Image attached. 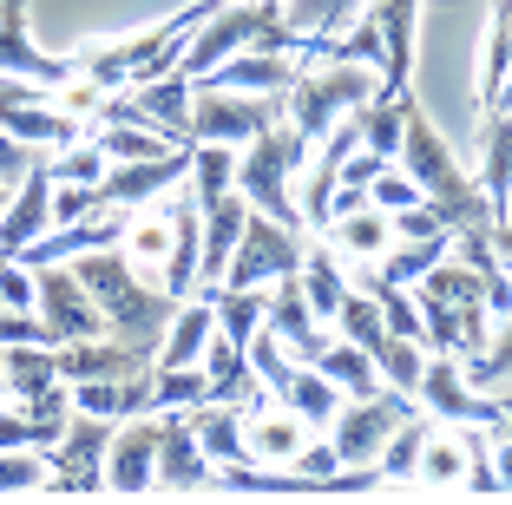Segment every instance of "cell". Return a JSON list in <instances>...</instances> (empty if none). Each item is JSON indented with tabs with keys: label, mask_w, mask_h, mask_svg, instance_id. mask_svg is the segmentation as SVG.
Here are the masks:
<instances>
[{
	"label": "cell",
	"mask_w": 512,
	"mask_h": 505,
	"mask_svg": "<svg viewBox=\"0 0 512 505\" xmlns=\"http://www.w3.org/2000/svg\"><path fill=\"white\" fill-rule=\"evenodd\" d=\"M99 210V197H92V184H60L53 178V223H79V217H92ZM46 223V230H53Z\"/></svg>",
	"instance_id": "obj_48"
},
{
	"label": "cell",
	"mask_w": 512,
	"mask_h": 505,
	"mask_svg": "<svg viewBox=\"0 0 512 505\" xmlns=\"http://www.w3.org/2000/svg\"><path fill=\"white\" fill-rule=\"evenodd\" d=\"M53 486V460L40 446H0V492H40Z\"/></svg>",
	"instance_id": "obj_41"
},
{
	"label": "cell",
	"mask_w": 512,
	"mask_h": 505,
	"mask_svg": "<svg viewBox=\"0 0 512 505\" xmlns=\"http://www.w3.org/2000/svg\"><path fill=\"white\" fill-rule=\"evenodd\" d=\"M276 20V0H217V14L204 20V27L191 33V46L178 53V73L191 79H204L211 66H224L230 53H243V46H256V33Z\"/></svg>",
	"instance_id": "obj_9"
},
{
	"label": "cell",
	"mask_w": 512,
	"mask_h": 505,
	"mask_svg": "<svg viewBox=\"0 0 512 505\" xmlns=\"http://www.w3.org/2000/svg\"><path fill=\"white\" fill-rule=\"evenodd\" d=\"M263 328H270L276 342H283L289 361H316L322 348H329L335 328H322V315L309 309V296H302L296 276H283V283H270V302H263Z\"/></svg>",
	"instance_id": "obj_17"
},
{
	"label": "cell",
	"mask_w": 512,
	"mask_h": 505,
	"mask_svg": "<svg viewBox=\"0 0 512 505\" xmlns=\"http://www.w3.org/2000/svg\"><path fill=\"white\" fill-rule=\"evenodd\" d=\"M375 92H381L375 66L322 53V60L296 66V79H289V92H283V119L296 125V132L309 138V145H316V138H329L335 125L348 119V112H362V105L375 99Z\"/></svg>",
	"instance_id": "obj_4"
},
{
	"label": "cell",
	"mask_w": 512,
	"mask_h": 505,
	"mask_svg": "<svg viewBox=\"0 0 512 505\" xmlns=\"http://www.w3.org/2000/svg\"><path fill=\"white\" fill-rule=\"evenodd\" d=\"M158 433H165V414L145 407V414H125L112 427L106 446V486L112 492H151V473H158Z\"/></svg>",
	"instance_id": "obj_16"
},
{
	"label": "cell",
	"mask_w": 512,
	"mask_h": 505,
	"mask_svg": "<svg viewBox=\"0 0 512 505\" xmlns=\"http://www.w3.org/2000/svg\"><path fill=\"white\" fill-rule=\"evenodd\" d=\"M368 20L381 27V46H388V73H381V86L407 92V73H414V33H421V0H368Z\"/></svg>",
	"instance_id": "obj_26"
},
{
	"label": "cell",
	"mask_w": 512,
	"mask_h": 505,
	"mask_svg": "<svg viewBox=\"0 0 512 505\" xmlns=\"http://www.w3.org/2000/svg\"><path fill=\"white\" fill-rule=\"evenodd\" d=\"M0 407H7V368H0Z\"/></svg>",
	"instance_id": "obj_50"
},
{
	"label": "cell",
	"mask_w": 512,
	"mask_h": 505,
	"mask_svg": "<svg viewBox=\"0 0 512 505\" xmlns=\"http://www.w3.org/2000/svg\"><path fill=\"white\" fill-rule=\"evenodd\" d=\"M467 440H460V427H447V420H434V433H427L421 460H414V486L421 492H453L467 486Z\"/></svg>",
	"instance_id": "obj_31"
},
{
	"label": "cell",
	"mask_w": 512,
	"mask_h": 505,
	"mask_svg": "<svg viewBox=\"0 0 512 505\" xmlns=\"http://www.w3.org/2000/svg\"><path fill=\"white\" fill-rule=\"evenodd\" d=\"M414 401L434 420H447V427H499V420H506V401H499V394H480V387L460 374V355H427Z\"/></svg>",
	"instance_id": "obj_11"
},
{
	"label": "cell",
	"mask_w": 512,
	"mask_h": 505,
	"mask_svg": "<svg viewBox=\"0 0 512 505\" xmlns=\"http://www.w3.org/2000/svg\"><path fill=\"white\" fill-rule=\"evenodd\" d=\"M506 73H512V33H506V20L493 14V27H486V60H480V112H493Z\"/></svg>",
	"instance_id": "obj_45"
},
{
	"label": "cell",
	"mask_w": 512,
	"mask_h": 505,
	"mask_svg": "<svg viewBox=\"0 0 512 505\" xmlns=\"http://www.w3.org/2000/svg\"><path fill=\"white\" fill-rule=\"evenodd\" d=\"M276 401H283L296 420H309L316 433H329V420L342 414V401H348V394H342V387H335L329 374L316 368V361H296V368H289L283 381H276Z\"/></svg>",
	"instance_id": "obj_29"
},
{
	"label": "cell",
	"mask_w": 512,
	"mask_h": 505,
	"mask_svg": "<svg viewBox=\"0 0 512 505\" xmlns=\"http://www.w3.org/2000/svg\"><path fill=\"white\" fill-rule=\"evenodd\" d=\"M427 433H434V414H427V407H414V414H407L401 427L388 433V446L375 453V466H381V486H414V460H421Z\"/></svg>",
	"instance_id": "obj_34"
},
{
	"label": "cell",
	"mask_w": 512,
	"mask_h": 505,
	"mask_svg": "<svg viewBox=\"0 0 512 505\" xmlns=\"http://www.w3.org/2000/svg\"><path fill=\"white\" fill-rule=\"evenodd\" d=\"M119 420H99V414H73L66 433L53 440V492H99L106 486V446Z\"/></svg>",
	"instance_id": "obj_13"
},
{
	"label": "cell",
	"mask_w": 512,
	"mask_h": 505,
	"mask_svg": "<svg viewBox=\"0 0 512 505\" xmlns=\"http://www.w3.org/2000/svg\"><path fill=\"white\" fill-rule=\"evenodd\" d=\"M191 178V145H171L158 158H132V164H106V178L92 184L99 210H138L151 197H165L171 184Z\"/></svg>",
	"instance_id": "obj_12"
},
{
	"label": "cell",
	"mask_w": 512,
	"mask_h": 505,
	"mask_svg": "<svg viewBox=\"0 0 512 505\" xmlns=\"http://www.w3.org/2000/svg\"><path fill=\"white\" fill-rule=\"evenodd\" d=\"M368 361H375V374H381L388 387L414 394V387H421V368H427V348L414 342V335H394V328H381L375 342H368Z\"/></svg>",
	"instance_id": "obj_36"
},
{
	"label": "cell",
	"mask_w": 512,
	"mask_h": 505,
	"mask_svg": "<svg viewBox=\"0 0 512 505\" xmlns=\"http://www.w3.org/2000/svg\"><path fill=\"white\" fill-rule=\"evenodd\" d=\"M211 14H217V0H191V7H178V14L158 20V27L125 33V40H106V46H92V53H79V73H86L99 92H125V86H138V79H158V73L178 66V53L191 46V33L204 27Z\"/></svg>",
	"instance_id": "obj_3"
},
{
	"label": "cell",
	"mask_w": 512,
	"mask_h": 505,
	"mask_svg": "<svg viewBox=\"0 0 512 505\" xmlns=\"http://www.w3.org/2000/svg\"><path fill=\"white\" fill-rule=\"evenodd\" d=\"M86 132H92V145L106 151V164H132V158L171 151L165 132H151V125H138V119H99V125H86Z\"/></svg>",
	"instance_id": "obj_37"
},
{
	"label": "cell",
	"mask_w": 512,
	"mask_h": 505,
	"mask_svg": "<svg viewBox=\"0 0 512 505\" xmlns=\"http://www.w3.org/2000/svg\"><path fill=\"white\" fill-rule=\"evenodd\" d=\"M191 427H197V446H204L217 466L250 460V446H243V407H230V401H197L191 407Z\"/></svg>",
	"instance_id": "obj_32"
},
{
	"label": "cell",
	"mask_w": 512,
	"mask_h": 505,
	"mask_svg": "<svg viewBox=\"0 0 512 505\" xmlns=\"http://www.w3.org/2000/svg\"><path fill=\"white\" fill-rule=\"evenodd\" d=\"M302 250H309V243L296 237V223H276V217H263V210H250V223H243V237H237V256H230V269H224V289L283 283V276L302 269Z\"/></svg>",
	"instance_id": "obj_7"
},
{
	"label": "cell",
	"mask_w": 512,
	"mask_h": 505,
	"mask_svg": "<svg viewBox=\"0 0 512 505\" xmlns=\"http://www.w3.org/2000/svg\"><path fill=\"white\" fill-rule=\"evenodd\" d=\"M316 368L329 374L335 387H342L348 401H355V394H375V387H381V374H375V361H368V348H362V342H342V335H329V348L316 355Z\"/></svg>",
	"instance_id": "obj_38"
},
{
	"label": "cell",
	"mask_w": 512,
	"mask_h": 505,
	"mask_svg": "<svg viewBox=\"0 0 512 505\" xmlns=\"http://www.w3.org/2000/svg\"><path fill=\"white\" fill-rule=\"evenodd\" d=\"M309 433H316V427L296 420L276 394H270V401H256V407H243V446H250V460H263V466H289Z\"/></svg>",
	"instance_id": "obj_21"
},
{
	"label": "cell",
	"mask_w": 512,
	"mask_h": 505,
	"mask_svg": "<svg viewBox=\"0 0 512 505\" xmlns=\"http://www.w3.org/2000/svg\"><path fill=\"white\" fill-rule=\"evenodd\" d=\"M224 191H237V145H191V197L211 204Z\"/></svg>",
	"instance_id": "obj_40"
},
{
	"label": "cell",
	"mask_w": 512,
	"mask_h": 505,
	"mask_svg": "<svg viewBox=\"0 0 512 505\" xmlns=\"http://www.w3.org/2000/svg\"><path fill=\"white\" fill-rule=\"evenodd\" d=\"M204 394H211V387H204V361H197V368H151V407H158V414L197 407Z\"/></svg>",
	"instance_id": "obj_42"
},
{
	"label": "cell",
	"mask_w": 512,
	"mask_h": 505,
	"mask_svg": "<svg viewBox=\"0 0 512 505\" xmlns=\"http://www.w3.org/2000/svg\"><path fill=\"white\" fill-rule=\"evenodd\" d=\"M7 197H14V184H0V204H7Z\"/></svg>",
	"instance_id": "obj_51"
},
{
	"label": "cell",
	"mask_w": 512,
	"mask_h": 505,
	"mask_svg": "<svg viewBox=\"0 0 512 505\" xmlns=\"http://www.w3.org/2000/svg\"><path fill=\"white\" fill-rule=\"evenodd\" d=\"M335 466H342V453H335V440H316V433H309V440L296 446V460H289V473H296V479H309V486L322 492V479H329Z\"/></svg>",
	"instance_id": "obj_47"
},
{
	"label": "cell",
	"mask_w": 512,
	"mask_h": 505,
	"mask_svg": "<svg viewBox=\"0 0 512 505\" xmlns=\"http://www.w3.org/2000/svg\"><path fill=\"white\" fill-rule=\"evenodd\" d=\"M158 492H217V460L197 446L191 407H171L165 433H158V473H151Z\"/></svg>",
	"instance_id": "obj_14"
},
{
	"label": "cell",
	"mask_w": 512,
	"mask_h": 505,
	"mask_svg": "<svg viewBox=\"0 0 512 505\" xmlns=\"http://www.w3.org/2000/svg\"><path fill=\"white\" fill-rule=\"evenodd\" d=\"M0 73L33 79V86L60 92L66 79L79 73V53H73V60H60V53H40V46H33V27H27V0H0Z\"/></svg>",
	"instance_id": "obj_15"
},
{
	"label": "cell",
	"mask_w": 512,
	"mask_h": 505,
	"mask_svg": "<svg viewBox=\"0 0 512 505\" xmlns=\"http://www.w3.org/2000/svg\"><path fill=\"white\" fill-rule=\"evenodd\" d=\"M480 191L493 223L512 210V105L506 112H486V138H480Z\"/></svg>",
	"instance_id": "obj_30"
},
{
	"label": "cell",
	"mask_w": 512,
	"mask_h": 505,
	"mask_svg": "<svg viewBox=\"0 0 512 505\" xmlns=\"http://www.w3.org/2000/svg\"><path fill=\"white\" fill-rule=\"evenodd\" d=\"M204 401H230V407H256L270 401V387H263V374L250 368V355H243L237 342H224V335H211V348H204Z\"/></svg>",
	"instance_id": "obj_25"
},
{
	"label": "cell",
	"mask_w": 512,
	"mask_h": 505,
	"mask_svg": "<svg viewBox=\"0 0 512 505\" xmlns=\"http://www.w3.org/2000/svg\"><path fill=\"white\" fill-rule=\"evenodd\" d=\"M119 250L132 256V269L145 276V283L165 276V256H171V204H165V197H151V204H138L132 217H125ZM158 289H165V283H158ZM165 296H171V289H165Z\"/></svg>",
	"instance_id": "obj_23"
},
{
	"label": "cell",
	"mask_w": 512,
	"mask_h": 505,
	"mask_svg": "<svg viewBox=\"0 0 512 505\" xmlns=\"http://www.w3.org/2000/svg\"><path fill=\"white\" fill-rule=\"evenodd\" d=\"M447 250H453V230H427V237H394V243H388V256H381L375 269L414 289V283H421V276H427V269H434Z\"/></svg>",
	"instance_id": "obj_35"
},
{
	"label": "cell",
	"mask_w": 512,
	"mask_h": 505,
	"mask_svg": "<svg viewBox=\"0 0 512 505\" xmlns=\"http://www.w3.org/2000/svg\"><path fill=\"white\" fill-rule=\"evenodd\" d=\"M394 164H401L407 178L421 184V197L440 210V223H447L453 237H493V210H486V191L453 164L447 138L434 132V119H427L421 105L407 99V119H401V151H394Z\"/></svg>",
	"instance_id": "obj_2"
},
{
	"label": "cell",
	"mask_w": 512,
	"mask_h": 505,
	"mask_svg": "<svg viewBox=\"0 0 512 505\" xmlns=\"http://www.w3.org/2000/svg\"><path fill=\"white\" fill-rule=\"evenodd\" d=\"M322 237H329V250L342 256V263H381L394 243V217L375 204H355V210H335L329 223H322Z\"/></svg>",
	"instance_id": "obj_22"
},
{
	"label": "cell",
	"mask_w": 512,
	"mask_h": 505,
	"mask_svg": "<svg viewBox=\"0 0 512 505\" xmlns=\"http://www.w3.org/2000/svg\"><path fill=\"white\" fill-rule=\"evenodd\" d=\"M335 335H342V342H375V335H381V328H388V322H381V302L375 296H368V289H355V283H348V296H342V309H335Z\"/></svg>",
	"instance_id": "obj_43"
},
{
	"label": "cell",
	"mask_w": 512,
	"mask_h": 505,
	"mask_svg": "<svg viewBox=\"0 0 512 505\" xmlns=\"http://www.w3.org/2000/svg\"><path fill=\"white\" fill-rule=\"evenodd\" d=\"M296 283H302V296H309V309H316L322 322H335V309H342V296H348V276H342V256H335L329 243L302 250Z\"/></svg>",
	"instance_id": "obj_33"
},
{
	"label": "cell",
	"mask_w": 512,
	"mask_h": 505,
	"mask_svg": "<svg viewBox=\"0 0 512 505\" xmlns=\"http://www.w3.org/2000/svg\"><path fill=\"white\" fill-rule=\"evenodd\" d=\"M46 223H53V164H46V151H40V158L20 171L14 197L0 204V256H20Z\"/></svg>",
	"instance_id": "obj_18"
},
{
	"label": "cell",
	"mask_w": 512,
	"mask_h": 505,
	"mask_svg": "<svg viewBox=\"0 0 512 505\" xmlns=\"http://www.w3.org/2000/svg\"><path fill=\"white\" fill-rule=\"evenodd\" d=\"M368 204H375V210H388V217H394V210H407V204H421V184L407 178L401 164H381L375 178H368Z\"/></svg>",
	"instance_id": "obj_46"
},
{
	"label": "cell",
	"mask_w": 512,
	"mask_h": 505,
	"mask_svg": "<svg viewBox=\"0 0 512 505\" xmlns=\"http://www.w3.org/2000/svg\"><path fill=\"white\" fill-rule=\"evenodd\" d=\"M414 394H401V387H388L381 381L375 394H355V401H342V414L329 420V440H335V453H342V466H368L388 446V433L401 427L407 414H414Z\"/></svg>",
	"instance_id": "obj_8"
},
{
	"label": "cell",
	"mask_w": 512,
	"mask_h": 505,
	"mask_svg": "<svg viewBox=\"0 0 512 505\" xmlns=\"http://www.w3.org/2000/svg\"><path fill=\"white\" fill-rule=\"evenodd\" d=\"M289 79H296V60L289 53H270V46H243V53H230L224 66H211V73L197 79V86H230V92H276L283 99Z\"/></svg>",
	"instance_id": "obj_24"
},
{
	"label": "cell",
	"mask_w": 512,
	"mask_h": 505,
	"mask_svg": "<svg viewBox=\"0 0 512 505\" xmlns=\"http://www.w3.org/2000/svg\"><path fill=\"white\" fill-rule=\"evenodd\" d=\"M460 374H467L480 394H506V387H512V315L499 322V335H486L480 355L460 361Z\"/></svg>",
	"instance_id": "obj_39"
},
{
	"label": "cell",
	"mask_w": 512,
	"mask_h": 505,
	"mask_svg": "<svg viewBox=\"0 0 512 505\" xmlns=\"http://www.w3.org/2000/svg\"><path fill=\"white\" fill-rule=\"evenodd\" d=\"M197 256H204V204L178 197L171 204V256H165V276H158L178 302L197 296Z\"/></svg>",
	"instance_id": "obj_27"
},
{
	"label": "cell",
	"mask_w": 512,
	"mask_h": 505,
	"mask_svg": "<svg viewBox=\"0 0 512 505\" xmlns=\"http://www.w3.org/2000/svg\"><path fill=\"white\" fill-rule=\"evenodd\" d=\"M250 223V197L243 191H224L204 204V256H197V296H217L224 289V269L237 256V237Z\"/></svg>",
	"instance_id": "obj_19"
},
{
	"label": "cell",
	"mask_w": 512,
	"mask_h": 505,
	"mask_svg": "<svg viewBox=\"0 0 512 505\" xmlns=\"http://www.w3.org/2000/svg\"><path fill=\"white\" fill-rule=\"evenodd\" d=\"M283 119L276 92H230V86H197L191 92V145H250L263 125Z\"/></svg>",
	"instance_id": "obj_6"
},
{
	"label": "cell",
	"mask_w": 512,
	"mask_h": 505,
	"mask_svg": "<svg viewBox=\"0 0 512 505\" xmlns=\"http://www.w3.org/2000/svg\"><path fill=\"white\" fill-rule=\"evenodd\" d=\"M33 158H40L33 145H20L14 132H0V184H20V171H27Z\"/></svg>",
	"instance_id": "obj_49"
},
{
	"label": "cell",
	"mask_w": 512,
	"mask_h": 505,
	"mask_svg": "<svg viewBox=\"0 0 512 505\" xmlns=\"http://www.w3.org/2000/svg\"><path fill=\"white\" fill-rule=\"evenodd\" d=\"M53 368H60V381H138V374H151L158 361L138 355V348L125 342H99V335H86V342H60L53 348Z\"/></svg>",
	"instance_id": "obj_20"
},
{
	"label": "cell",
	"mask_w": 512,
	"mask_h": 505,
	"mask_svg": "<svg viewBox=\"0 0 512 505\" xmlns=\"http://www.w3.org/2000/svg\"><path fill=\"white\" fill-rule=\"evenodd\" d=\"M33 315L46 322L53 342H86V335H106V315L86 296L73 263H40L33 269Z\"/></svg>",
	"instance_id": "obj_10"
},
{
	"label": "cell",
	"mask_w": 512,
	"mask_h": 505,
	"mask_svg": "<svg viewBox=\"0 0 512 505\" xmlns=\"http://www.w3.org/2000/svg\"><path fill=\"white\" fill-rule=\"evenodd\" d=\"M46 164H53V178H60V184H99V178H106V151L92 145V132L73 138V145H60V151H46Z\"/></svg>",
	"instance_id": "obj_44"
},
{
	"label": "cell",
	"mask_w": 512,
	"mask_h": 505,
	"mask_svg": "<svg viewBox=\"0 0 512 505\" xmlns=\"http://www.w3.org/2000/svg\"><path fill=\"white\" fill-rule=\"evenodd\" d=\"M302 164H309V138H302L289 119H276V125H263V132L243 145V158H237V191L250 197V210H263V217L296 223V230H302L296 191H289Z\"/></svg>",
	"instance_id": "obj_5"
},
{
	"label": "cell",
	"mask_w": 512,
	"mask_h": 505,
	"mask_svg": "<svg viewBox=\"0 0 512 505\" xmlns=\"http://www.w3.org/2000/svg\"><path fill=\"white\" fill-rule=\"evenodd\" d=\"M276 14H283V27L296 33V40H309V60H322V46L342 27L362 20L368 0H276Z\"/></svg>",
	"instance_id": "obj_28"
},
{
	"label": "cell",
	"mask_w": 512,
	"mask_h": 505,
	"mask_svg": "<svg viewBox=\"0 0 512 505\" xmlns=\"http://www.w3.org/2000/svg\"><path fill=\"white\" fill-rule=\"evenodd\" d=\"M73 269H79V283H86V296L99 302V315H106L112 342H125V348H138V355L158 361V342H165L171 315H178V296H165L158 283H145L119 243L73 256Z\"/></svg>",
	"instance_id": "obj_1"
}]
</instances>
